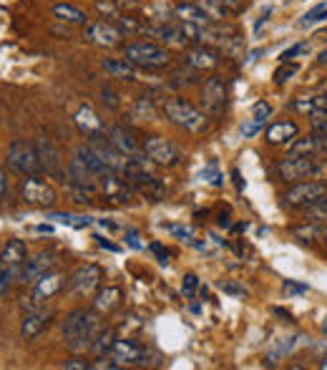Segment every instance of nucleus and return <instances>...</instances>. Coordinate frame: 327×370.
<instances>
[{"mask_svg": "<svg viewBox=\"0 0 327 370\" xmlns=\"http://www.w3.org/2000/svg\"><path fill=\"white\" fill-rule=\"evenodd\" d=\"M101 327L103 325H101V318L96 310L78 308V310H71L63 318L61 333L71 353H83V350H91V343H94L96 333H99Z\"/></svg>", "mask_w": 327, "mask_h": 370, "instance_id": "1", "label": "nucleus"}, {"mask_svg": "<svg viewBox=\"0 0 327 370\" xmlns=\"http://www.w3.org/2000/svg\"><path fill=\"white\" fill-rule=\"evenodd\" d=\"M149 162L151 159H146V157L129 159L121 176L131 184V189L136 192L138 197H144V199H149V201H161L164 197H166V184H164L159 176H154L149 169H146V164Z\"/></svg>", "mask_w": 327, "mask_h": 370, "instance_id": "2", "label": "nucleus"}, {"mask_svg": "<svg viewBox=\"0 0 327 370\" xmlns=\"http://www.w3.org/2000/svg\"><path fill=\"white\" fill-rule=\"evenodd\" d=\"M161 113L174 126H179V129H184V131H189V134H207L209 131L207 113L199 111L194 104H189V101H184V99L164 101Z\"/></svg>", "mask_w": 327, "mask_h": 370, "instance_id": "3", "label": "nucleus"}, {"mask_svg": "<svg viewBox=\"0 0 327 370\" xmlns=\"http://www.w3.org/2000/svg\"><path fill=\"white\" fill-rule=\"evenodd\" d=\"M282 201H284V207H289V209H302V212H307V209L327 201V184L295 182L282 194Z\"/></svg>", "mask_w": 327, "mask_h": 370, "instance_id": "4", "label": "nucleus"}, {"mask_svg": "<svg viewBox=\"0 0 327 370\" xmlns=\"http://www.w3.org/2000/svg\"><path fill=\"white\" fill-rule=\"evenodd\" d=\"M6 162H8V166L20 176H38L43 171V164H41V157H38L36 144H28L23 138H15V141L8 146Z\"/></svg>", "mask_w": 327, "mask_h": 370, "instance_id": "5", "label": "nucleus"}, {"mask_svg": "<svg viewBox=\"0 0 327 370\" xmlns=\"http://www.w3.org/2000/svg\"><path fill=\"white\" fill-rule=\"evenodd\" d=\"M327 169V164L320 157H292L287 154V159L277 164V174L282 182H302V179H310V176H317Z\"/></svg>", "mask_w": 327, "mask_h": 370, "instance_id": "6", "label": "nucleus"}, {"mask_svg": "<svg viewBox=\"0 0 327 370\" xmlns=\"http://www.w3.org/2000/svg\"><path fill=\"white\" fill-rule=\"evenodd\" d=\"M124 58H129L136 69H164L171 63L169 50L159 43H151V41H138V43L126 45Z\"/></svg>", "mask_w": 327, "mask_h": 370, "instance_id": "7", "label": "nucleus"}, {"mask_svg": "<svg viewBox=\"0 0 327 370\" xmlns=\"http://www.w3.org/2000/svg\"><path fill=\"white\" fill-rule=\"evenodd\" d=\"M201 104H204V113L207 116H221L229 106V91H226L224 78L212 76L201 86Z\"/></svg>", "mask_w": 327, "mask_h": 370, "instance_id": "8", "label": "nucleus"}, {"mask_svg": "<svg viewBox=\"0 0 327 370\" xmlns=\"http://www.w3.org/2000/svg\"><path fill=\"white\" fill-rule=\"evenodd\" d=\"M144 151L151 162L159 164V166H166V169H174V166L182 164V151H179V146L164 136H149L144 141Z\"/></svg>", "mask_w": 327, "mask_h": 370, "instance_id": "9", "label": "nucleus"}, {"mask_svg": "<svg viewBox=\"0 0 327 370\" xmlns=\"http://www.w3.org/2000/svg\"><path fill=\"white\" fill-rule=\"evenodd\" d=\"M88 146L94 149V154L101 159V162L106 164L108 171H113V174H124V166H126V162H129V157H124V154L116 149V144L108 138V131L88 136Z\"/></svg>", "mask_w": 327, "mask_h": 370, "instance_id": "10", "label": "nucleus"}, {"mask_svg": "<svg viewBox=\"0 0 327 370\" xmlns=\"http://www.w3.org/2000/svg\"><path fill=\"white\" fill-rule=\"evenodd\" d=\"M83 38L88 43L99 45V48H116L124 41V33L119 31V25L113 20H94V23L83 25Z\"/></svg>", "mask_w": 327, "mask_h": 370, "instance_id": "11", "label": "nucleus"}, {"mask_svg": "<svg viewBox=\"0 0 327 370\" xmlns=\"http://www.w3.org/2000/svg\"><path fill=\"white\" fill-rule=\"evenodd\" d=\"M20 199L25 201V204H31V207H53L58 201L56 197V189L50 187V184H45L43 179H38V176H28L23 182V187H20Z\"/></svg>", "mask_w": 327, "mask_h": 370, "instance_id": "12", "label": "nucleus"}, {"mask_svg": "<svg viewBox=\"0 0 327 370\" xmlns=\"http://www.w3.org/2000/svg\"><path fill=\"white\" fill-rule=\"evenodd\" d=\"M108 355H113L121 365H149V358H151L149 348H144L141 343H136L131 338L116 340Z\"/></svg>", "mask_w": 327, "mask_h": 370, "instance_id": "13", "label": "nucleus"}, {"mask_svg": "<svg viewBox=\"0 0 327 370\" xmlns=\"http://www.w3.org/2000/svg\"><path fill=\"white\" fill-rule=\"evenodd\" d=\"M101 280H103V270H101L99 264H83V267H78V270L71 275L68 280V290L71 292H75V295H91L94 290H99Z\"/></svg>", "mask_w": 327, "mask_h": 370, "instance_id": "14", "label": "nucleus"}, {"mask_svg": "<svg viewBox=\"0 0 327 370\" xmlns=\"http://www.w3.org/2000/svg\"><path fill=\"white\" fill-rule=\"evenodd\" d=\"M58 267V255L56 252H41L33 259H25L23 270H20V283L31 285L36 280H41L43 275L53 272Z\"/></svg>", "mask_w": 327, "mask_h": 370, "instance_id": "15", "label": "nucleus"}, {"mask_svg": "<svg viewBox=\"0 0 327 370\" xmlns=\"http://www.w3.org/2000/svg\"><path fill=\"white\" fill-rule=\"evenodd\" d=\"M99 189L101 194L106 197V201H111V204H126V201H131V197L136 194L131 189V184L126 182V179H121V176H116L113 171L101 179Z\"/></svg>", "mask_w": 327, "mask_h": 370, "instance_id": "16", "label": "nucleus"}, {"mask_svg": "<svg viewBox=\"0 0 327 370\" xmlns=\"http://www.w3.org/2000/svg\"><path fill=\"white\" fill-rule=\"evenodd\" d=\"M53 322V310L36 308L31 313H25L23 322H20V338L23 340H36L41 333H45Z\"/></svg>", "mask_w": 327, "mask_h": 370, "instance_id": "17", "label": "nucleus"}, {"mask_svg": "<svg viewBox=\"0 0 327 370\" xmlns=\"http://www.w3.org/2000/svg\"><path fill=\"white\" fill-rule=\"evenodd\" d=\"M287 154L292 157H327V136L310 134L307 138H292L287 144Z\"/></svg>", "mask_w": 327, "mask_h": 370, "instance_id": "18", "label": "nucleus"}, {"mask_svg": "<svg viewBox=\"0 0 327 370\" xmlns=\"http://www.w3.org/2000/svg\"><path fill=\"white\" fill-rule=\"evenodd\" d=\"M108 138H111L113 144H116V149L124 154V157L129 159H141L146 157V151H144V144H138L136 138H133V134L126 129V126H111L108 129Z\"/></svg>", "mask_w": 327, "mask_h": 370, "instance_id": "19", "label": "nucleus"}, {"mask_svg": "<svg viewBox=\"0 0 327 370\" xmlns=\"http://www.w3.org/2000/svg\"><path fill=\"white\" fill-rule=\"evenodd\" d=\"M73 124H75V129L83 134V136H96V134L108 131L106 124H103V119H101L99 113H96V108L88 106V104H83V106L73 113Z\"/></svg>", "mask_w": 327, "mask_h": 370, "instance_id": "20", "label": "nucleus"}, {"mask_svg": "<svg viewBox=\"0 0 327 370\" xmlns=\"http://www.w3.org/2000/svg\"><path fill=\"white\" fill-rule=\"evenodd\" d=\"M184 63L191 66L194 71H214L219 66V53L212 48V45H194V48L187 50V56H184Z\"/></svg>", "mask_w": 327, "mask_h": 370, "instance_id": "21", "label": "nucleus"}, {"mask_svg": "<svg viewBox=\"0 0 327 370\" xmlns=\"http://www.w3.org/2000/svg\"><path fill=\"white\" fill-rule=\"evenodd\" d=\"M38 157H41V164H43V171L48 176H56V179H63V166H61V154L53 146V141L45 136H41L36 141Z\"/></svg>", "mask_w": 327, "mask_h": 370, "instance_id": "22", "label": "nucleus"}, {"mask_svg": "<svg viewBox=\"0 0 327 370\" xmlns=\"http://www.w3.org/2000/svg\"><path fill=\"white\" fill-rule=\"evenodd\" d=\"M289 111L305 113V116H327V94H314V96H300V99L289 101Z\"/></svg>", "mask_w": 327, "mask_h": 370, "instance_id": "23", "label": "nucleus"}, {"mask_svg": "<svg viewBox=\"0 0 327 370\" xmlns=\"http://www.w3.org/2000/svg\"><path fill=\"white\" fill-rule=\"evenodd\" d=\"M297 134H300V126H297L295 121H275V124L267 126V131H264V141L272 144V146L289 144Z\"/></svg>", "mask_w": 327, "mask_h": 370, "instance_id": "24", "label": "nucleus"}, {"mask_svg": "<svg viewBox=\"0 0 327 370\" xmlns=\"http://www.w3.org/2000/svg\"><path fill=\"white\" fill-rule=\"evenodd\" d=\"M121 300H124V290L116 287V285H106V287H101L94 297V310L99 315H108L113 310L119 308Z\"/></svg>", "mask_w": 327, "mask_h": 370, "instance_id": "25", "label": "nucleus"}, {"mask_svg": "<svg viewBox=\"0 0 327 370\" xmlns=\"http://www.w3.org/2000/svg\"><path fill=\"white\" fill-rule=\"evenodd\" d=\"M63 280L66 277L61 275V272H48V275H43L41 280H36V287H33V297H36L38 302H45L50 300L53 295H58L63 290Z\"/></svg>", "mask_w": 327, "mask_h": 370, "instance_id": "26", "label": "nucleus"}, {"mask_svg": "<svg viewBox=\"0 0 327 370\" xmlns=\"http://www.w3.org/2000/svg\"><path fill=\"white\" fill-rule=\"evenodd\" d=\"M101 69L106 71L111 78H121V81H136V66H133L129 58H103L101 61Z\"/></svg>", "mask_w": 327, "mask_h": 370, "instance_id": "27", "label": "nucleus"}, {"mask_svg": "<svg viewBox=\"0 0 327 370\" xmlns=\"http://www.w3.org/2000/svg\"><path fill=\"white\" fill-rule=\"evenodd\" d=\"M270 113H272L270 104H267V101H257V104L252 106V119L242 126V136H247V138L257 136V134L262 131V126L267 124V119H270Z\"/></svg>", "mask_w": 327, "mask_h": 370, "instance_id": "28", "label": "nucleus"}, {"mask_svg": "<svg viewBox=\"0 0 327 370\" xmlns=\"http://www.w3.org/2000/svg\"><path fill=\"white\" fill-rule=\"evenodd\" d=\"M174 15L187 25H212L214 23L207 13L199 8V3H182V6L174 8Z\"/></svg>", "mask_w": 327, "mask_h": 370, "instance_id": "29", "label": "nucleus"}, {"mask_svg": "<svg viewBox=\"0 0 327 370\" xmlns=\"http://www.w3.org/2000/svg\"><path fill=\"white\" fill-rule=\"evenodd\" d=\"M28 259V247L23 239H10L6 245V250L0 252V262L3 267H23Z\"/></svg>", "mask_w": 327, "mask_h": 370, "instance_id": "30", "label": "nucleus"}, {"mask_svg": "<svg viewBox=\"0 0 327 370\" xmlns=\"http://www.w3.org/2000/svg\"><path fill=\"white\" fill-rule=\"evenodd\" d=\"M289 232L295 234V237L300 239V242H305V245H312V242H317V239H325L327 227L322 225V222L305 220V225H297V227H292Z\"/></svg>", "mask_w": 327, "mask_h": 370, "instance_id": "31", "label": "nucleus"}, {"mask_svg": "<svg viewBox=\"0 0 327 370\" xmlns=\"http://www.w3.org/2000/svg\"><path fill=\"white\" fill-rule=\"evenodd\" d=\"M53 18H58L61 23L68 25H88V15L78 6H71V3H56L53 6Z\"/></svg>", "mask_w": 327, "mask_h": 370, "instance_id": "32", "label": "nucleus"}, {"mask_svg": "<svg viewBox=\"0 0 327 370\" xmlns=\"http://www.w3.org/2000/svg\"><path fill=\"white\" fill-rule=\"evenodd\" d=\"M144 13L149 15V23H169V20L176 18V15H171L174 8L166 0H157L154 6H144Z\"/></svg>", "mask_w": 327, "mask_h": 370, "instance_id": "33", "label": "nucleus"}, {"mask_svg": "<svg viewBox=\"0 0 327 370\" xmlns=\"http://www.w3.org/2000/svg\"><path fill=\"white\" fill-rule=\"evenodd\" d=\"M113 343H116V335H113L111 327H101L99 333H96L94 343H91V353H94V355H99V358H101V355H108Z\"/></svg>", "mask_w": 327, "mask_h": 370, "instance_id": "34", "label": "nucleus"}, {"mask_svg": "<svg viewBox=\"0 0 327 370\" xmlns=\"http://www.w3.org/2000/svg\"><path fill=\"white\" fill-rule=\"evenodd\" d=\"M131 116L133 119H138V121H154L157 119V106H154V99L141 96V99L133 101Z\"/></svg>", "mask_w": 327, "mask_h": 370, "instance_id": "35", "label": "nucleus"}, {"mask_svg": "<svg viewBox=\"0 0 327 370\" xmlns=\"http://www.w3.org/2000/svg\"><path fill=\"white\" fill-rule=\"evenodd\" d=\"M199 8L207 13L214 23H221V20H226V15L232 13L226 6H221L219 0H199Z\"/></svg>", "mask_w": 327, "mask_h": 370, "instance_id": "36", "label": "nucleus"}, {"mask_svg": "<svg viewBox=\"0 0 327 370\" xmlns=\"http://www.w3.org/2000/svg\"><path fill=\"white\" fill-rule=\"evenodd\" d=\"M322 20H327V3H317L314 8H310V10L302 15L300 28H307V25L322 23Z\"/></svg>", "mask_w": 327, "mask_h": 370, "instance_id": "37", "label": "nucleus"}, {"mask_svg": "<svg viewBox=\"0 0 327 370\" xmlns=\"http://www.w3.org/2000/svg\"><path fill=\"white\" fill-rule=\"evenodd\" d=\"M20 270H23V267H3V272H0V297L10 292L13 280L20 277Z\"/></svg>", "mask_w": 327, "mask_h": 370, "instance_id": "38", "label": "nucleus"}, {"mask_svg": "<svg viewBox=\"0 0 327 370\" xmlns=\"http://www.w3.org/2000/svg\"><path fill=\"white\" fill-rule=\"evenodd\" d=\"M307 53H310V45L307 43H295V45H289L287 50H282V53H279V61H282V63H292L295 58L307 56Z\"/></svg>", "mask_w": 327, "mask_h": 370, "instance_id": "39", "label": "nucleus"}, {"mask_svg": "<svg viewBox=\"0 0 327 370\" xmlns=\"http://www.w3.org/2000/svg\"><path fill=\"white\" fill-rule=\"evenodd\" d=\"M196 290H199V277H196L194 272H187V275H184V283H182V295L187 297V300H194Z\"/></svg>", "mask_w": 327, "mask_h": 370, "instance_id": "40", "label": "nucleus"}, {"mask_svg": "<svg viewBox=\"0 0 327 370\" xmlns=\"http://www.w3.org/2000/svg\"><path fill=\"white\" fill-rule=\"evenodd\" d=\"M295 73H297V66H295V63H282V66H279V69L275 71V76H272V78H275L277 86H284V83H287Z\"/></svg>", "mask_w": 327, "mask_h": 370, "instance_id": "41", "label": "nucleus"}, {"mask_svg": "<svg viewBox=\"0 0 327 370\" xmlns=\"http://www.w3.org/2000/svg\"><path fill=\"white\" fill-rule=\"evenodd\" d=\"M101 96H103V106H106L108 111H119V108H121L119 94H116V91H113L111 86H103V88H101Z\"/></svg>", "mask_w": 327, "mask_h": 370, "instance_id": "42", "label": "nucleus"}, {"mask_svg": "<svg viewBox=\"0 0 327 370\" xmlns=\"http://www.w3.org/2000/svg\"><path fill=\"white\" fill-rule=\"evenodd\" d=\"M166 232L174 234L176 239H184V242H189V245H194V232L189 229V227H182V225H166Z\"/></svg>", "mask_w": 327, "mask_h": 370, "instance_id": "43", "label": "nucleus"}, {"mask_svg": "<svg viewBox=\"0 0 327 370\" xmlns=\"http://www.w3.org/2000/svg\"><path fill=\"white\" fill-rule=\"evenodd\" d=\"M201 179L204 182H209V184H214V187H221V174H219V169H217V164H209L207 169L201 171Z\"/></svg>", "mask_w": 327, "mask_h": 370, "instance_id": "44", "label": "nucleus"}, {"mask_svg": "<svg viewBox=\"0 0 327 370\" xmlns=\"http://www.w3.org/2000/svg\"><path fill=\"white\" fill-rule=\"evenodd\" d=\"M284 292H289V295H305L307 292V285H302V283H292V280H287V283L282 285Z\"/></svg>", "mask_w": 327, "mask_h": 370, "instance_id": "45", "label": "nucleus"}, {"mask_svg": "<svg viewBox=\"0 0 327 370\" xmlns=\"http://www.w3.org/2000/svg\"><path fill=\"white\" fill-rule=\"evenodd\" d=\"M126 245L133 247V250H144V242H141L136 229H126Z\"/></svg>", "mask_w": 327, "mask_h": 370, "instance_id": "46", "label": "nucleus"}, {"mask_svg": "<svg viewBox=\"0 0 327 370\" xmlns=\"http://www.w3.org/2000/svg\"><path fill=\"white\" fill-rule=\"evenodd\" d=\"M219 287L224 290L226 295H234V297H245V295H247V290H245V287H239V285H234V283H221Z\"/></svg>", "mask_w": 327, "mask_h": 370, "instance_id": "47", "label": "nucleus"}, {"mask_svg": "<svg viewBox=\"0 0 327 370\" xmlns=\"http://www.w3.org/2000/svg\"><path fill=\"white\" fill-rule=\"evenodd\" d=\"M61 368H63V370H91V363H86V360L73 358V360H66V363H63Z\"/></svg>", "mask_w": 327, "mask_h": 370, "instance_id": "48", "label": "nucleus"}, {"mask_svg": "<svg viewBox=\"0 0 327 370\" xmlns=\"http://www.w3.org/2000/svg\"><path fill=\"white\" fill-rule=\"evenodd\" d=\"M149 250L154 252V255H157V259H159V262H161V264H166V262H169V252L164 250V247L159 245V242H154V245H149Z\"/></svg>", "mask_w": 327, "mask_h": 370, "instance_id": "49", "label": "nucleus"}, {"mask_svg": "<svg viewBox=\"0 0 327 370\" xmlns=\"http://www.w3.org/2000/svg\"><path fill=\"white\" fill-rule=\"evenodd\" d=\"M312 131L327 136V116H317V119H312Z\"/></svg>", "mask_w": 327, "mask_h": 370, "instance_id": "50", "label": "nucleus"}, {"mask_svg": "<svg viewBox=\"0 0 327 370\" xmlns=\"http://www.w3.org/2000/svg\"><path fill=\"white\" fill-rule=\"evenodd\" d=\"M48 220L58 222V225H66V227H71V220H73V214H61V212H53V214H48Z\"/></svg>", "mask_w": 327, "mask_h": 370, "instance_id": "51", "label": "nucleus"}, {"mask_svg": "<svg viewBox=\"0 0 327 370\" xmlns=\"http://www.w3.org/2000/svg\"><path fill=\"white\" fill-rule=\"evenodd\" d=\"M270 15H272V10H270V8H267V10H264L262 15H259V20H257V23H254V31H257V33L262 31V25L267 23V20H270Z\"/></svg>", "mask_w": 327, "mask_h": 370, "instance_id": "52", "label": "nucleus"}, {"mask_svg": "<svg viewBox=\"0 0 327 370\" xmlns=\"http://www.w3.org/2000/svg\"><path fill=\"white\" fill-rule=\"evenodd\" d=\"M219 3H221V6L229 8V10H232V13H237L239 8H242V0H219Z\"/></svg>", "mask_w": 327, "mask_h": 370, "instance_id": "53", "label": "nucleus"}, {"mask_svg": "<svg viewBox=\"0 0 327 370\" xmlns=\"http://www.w3.org/2000/svg\"><path fill=\"white\" fill-rule=\"evenodd\" d=\"M8 194V182H6V171H3V166H0V199Z\"/></svg>", "mask_w": 327, "mask_h": 370, "instance_id": "54", "label": "nucleus"}, {"mask_svg": "<svg viewBox=\"0 0 327 370\" xmlns=\"http://www.w3.org/2000/svg\"><path fill=\"white\" fill-rule=\"evenodd\" d=\"M33 232H36V234H53V227H50V225H38V227H33Z\"/></svg>", "mask_w": 327, "mask_h": 370, "instance_id": "55", "label": "nucleus"}, {"mask_svg": "<svg viewBox=\"0 0 327 370\" xmlns=\"http://www.w3.org/2000/svg\"><path fill=\"white\" fill-rule=\"evenodd\" d=\"M96 225H101L103 227V229H119V225H116V222H111V220H96Z\"/></svg>", "mask_w": 327, "mask_h": 370, "instance_id": "56", "label": "nucleus"}, {"mask_svg": "<svg viewBox=\"0 0 327 370\" xmlns=\"http://www.w3.org/2000/svg\"><path fill=\"white\" fill-rule=\"evenodd\" d=\"M96 239H99V245L103 247V250H108V252H119V247L111 245V242H106V239H103V237H96Z\"/></svg>", "mask_w": 327, "mask_h": 370, "instance_id": "57", "label": "nucleus"}, {"mask_svg": "<svg viewBox=\"0 0 327 370\" xmlns=\"http://www.w3.org/2000/svg\"><path fill=\"white\" fill-rule=\"evenodd\" d=\"M232 176H234V184H237V189L242 192V189H245V182H242V174H239V169H232Z\"/></svg>", "mask_w": 327, "mask_h": 370, "instance_id": "58", "label": "nucleus"}, {"mask_svg": "<svg viewBox=\"0 0 327 370\" xmlns=\"http://www.w3.org/2000/svg\"><path fill=\"white\" fill-rule=\"evenodd\" d=\"M317 63H320V66H325V69H327V48L322 50L320 56H317Z\"/></svg>", "mask_w": 327, "mask_h": 370, "instance_id": "59", "label": "nucleus"}, {"mask_svg": "<svg viewBox=\"0 0 327 370\" xmlns=\"http://www.w3.org/2000/svg\"><path fill=\"white\" fill-rule=\"evenodd\" d=\"M320 368H325V370H327V355H325V358H322V363H320Z\"/></svg>", "mask_w": 327, "mask_h": 370, "instance_id": "60", "label": "nucleus"}, {"mask_svg": "<svg viewBox=\"0 0 327 370\" xmlns=\"http://www.w3.org/2000/svg\"><path fill=\"white\" fill-rule=\"evenodd\" d=\"M322 333H325V335H327V320H325V322H322Z\"/></svg>", "mask_w": 327, "mask_h": 370, "instance_id": "61", "label": "nucleus"}, {"mask_svg": "<svg viewBox=\"0 0 327 370\" xmlns=\"http://www.w3.org/2000/svg\"><path fill=\"white\" fill-rule=\"evenodd\" d=\"M322 242H325V247H327V232H325V239H322Z\"/></svg>", "mask_w": 327, "mask_h": 370, "instance_id": "62", "label": "nucleus"}, {"mask_svg": "<svg viewBox=\"0 0 327 370\" xmlns=\"http://www.w3.org/2000/svg\"><path fill=\"white\" fill-rule=\"evenodd\" d=\"M0 272H3V262H0Z\"/></svg>", "mask_w": 327, "mask_h": 370, "instance_id": "63", "label": "nucleus"}, {"mask_svg": "<svg viewBox=\"0 0 327 370\" xmlns=\"http://www.w3.org/2000/svg\"><path fill=\"white\" fill-rule=\"evenodd\" d=\"M325 38H327V31H325Z\"/></svg>", "mask_w": 327, "mask_h": 370, "instance_id": "64", "label": "nucleus"}]
</instances>
